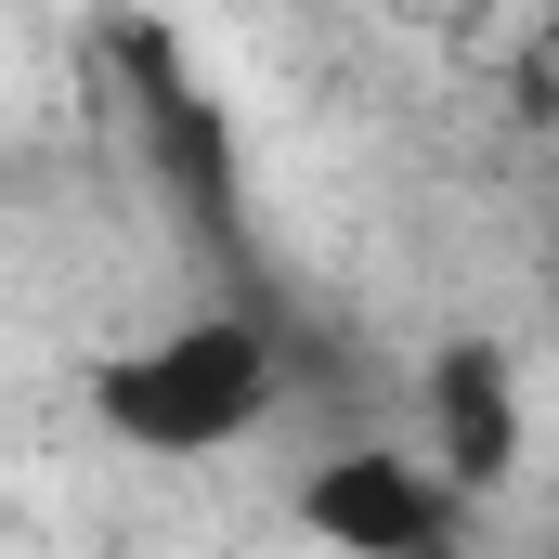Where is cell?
<instances>
[{"instance_id": "1", "label": "cell", "mask_w": 559, "mask_h": 559, "mask_svg": "<svg viewBox=\"0 0 559 559\" xmlns=\"http://www.w3.org/2000/svg\"><path fill=\"white\" fill-rule=\"evenodd\" d=\"M92 66H105V105L131 118V156H143V182H156V209H169V235L209 261V286L248 299V312H286V299H274V261H261L248 143H235V118H222V92L195 79V52H182L156 13H105Z\"/></svg>"}, {"instance_id": "2", "label": "cell", "mask_w": 559, "mask_h": 559, "mask_svg": "<svg viewBox=\"0 0 559 559\" xmlns=\"http://www.w3.org/2000/svg\"><path fill=\"white\" fill-rule=\"evenodd\" d=\"M274 404H286V312H248V299H209L169 338L92 365V417L131 455H235Z\"/></svg>"}, {"instance_id": "3", "label": "cell", "mask_w": 559, "mask_h": 559, "mask_svg": "<svg viewBox=\"0 0 559 559\" xmlns=\"http://www.w3.org/2000/svg\"><path fill=\"white\" fill-rule=\"evenodd\" d=\"M299 534L338 559H404V547H468V495L404 455V442H338L299 468Z\"/></svg>"}, {"instance_id": "4", "label": "cell", "mask_w": 559, "mask_h": 559, "mask_svg": "<svg viewBox=\"0 0 559 559\" xmlns=\"http://www.w3.org/2000/svg\"><path fill=\"white\" fill-rule=\"evenodd\" d=\"M417 455L455 481V495H468V508H495V495L521 481L534 417H521V365H508V338L455 325V338L417 365Z\"/></svg>"}, {"instance_id": "5", "label": "cell", "mask_w": 559, "mask_h": 559, "mask_svg": "<svg viewBox=\"0 0 559 559\" xmlns=\"http://www.w3.org/2000/svg\"><path fill=\"white\" fill-rule=\"evenodd\" d=\"M495 92H508V131H559V13H534V26L508 39Z\"/></svg>"}, {"instance_id": "6", "label": "cell", "mask_w": 559, "mask_h": 559, "mask_svg": "<svg viewBox=\"0 0 559 559\" xmlns=\"http://www.w3.org/2000/svg\"><path fill=\"white\" fill-rule=\"evenodd\" d=\"M404 559H468V547H404Z\"/></svg>"}, {"instance_id": "7", "label": "cell", "mask_w": 559, "mask_h": 559, "mask_svg": "<svg viewBox=\"0 0 559 559\" xmlns=\"http://www.w3.org/2000/svg\"><path fill=\"white\" fill-rule=\"evenodd\" d=\"M547 299H559V274H547Z\"/></svg>"}]
</instances>
